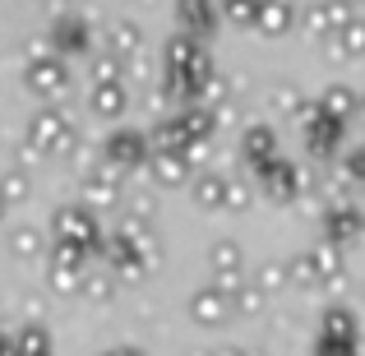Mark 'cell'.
Instances as JSON below:
<instances>
[{
  "mask_svg": "<svg viewBox=\"0 0 365 356\" xmlns=\"http://www.w3.org/2000/svg\"><path fill=\"white\" fill-rule=\"evenodd\" d=\"M28 83H33L37 93H51V88H61V65H51V61H37V65H28Z\"/></svg>",
  "mask_w": 365,
  "mask_h": 356,
  "instance_id": "7a4b0ae2",
  "label": "cell"
},
{
  "mask_svg": "<svg viewBox=\"0 0 365 356\" xmlns=\"http://www.w3.org/2000/svg\"><path fill=\"white\" fill-rule=\"evenodd\" d=\"M56 227H61V232H70V236H83V232H88V218H79V213H61V218H56Z\"/></svg>",
  "mask_w": 365,
  "mask_h": 356,
  "instance_id": "5b68a950",
  "label": "cell"
},
{
  "mask_svg": "<svg viewBox=\"0 0 365 356\" xmlns=\"http://www.w3.org/2000/svg\"><path fill=\"white\" fill-rule=\"evenodd\" d=\"M0 195H5V204H19V199L28 195V176H24V171H5V180H0Z\"/></svg>",
  "mask_w": 365,
  "mask_h": 356,
  "instance_id": "277c9868",
  "label": "cell"
},
{
  "mask_svg": "<svg viewBox=\"0 0 365 356\" xmlns=\"http://www.w3.org/2000/svg\"><path fill=\"white\" fill-rule=\"evenodd\" d=\"M56 139H61V121L56 116H37L28 125V143H33V148H51Z\"/></svg>",
  "mask_w": 365,
  "mask_h": 356,
  "instance_id": "6da1fadb",
  "label": "cell"
},
{
  "mask_svg": "<svg viewBox=\"0 0 365 356\" xmlns=\"http://www.w3.org/2000/svg\"><path fill=\"white\" fill-rule=\"evenodd\" d=\"M0 208H5V195H0Z\"/></svg>",
  "mask_w": 365,
  "mask_h": 356,
  "instance_id": "8992f818",
  "label": "cell"
},
{
  "mask_svg": "<svg viewBox=\"0 0 365 356\" xmlns=\"http://www.w3.org/2000/svg\"><path fill=\"white\" fill-rule=\"evenodd\" d=\"M9 250H14L19 259H33L37 250H42V236H37L33 227H14V232H9Z\"/></svg>",
  "mask_w": 365,
  "mask_h": 356,
  "instance_id": "3957f363",
  "label": "cell"
}]
</instances>
